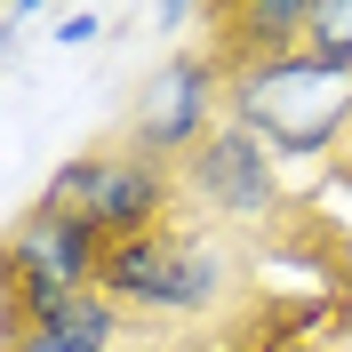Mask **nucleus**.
<instances>
[{"instance_id": "f257e3e1", "label": "nucleus", "mask_w": 352, "mask_h": 352, "mask_svg": "<svg viewBox=\"0 0 352 352\" xmlns=\"http://www.w3.org/2000/svg\"><path fill=\"white\" fill-rule=\"evenodd\" d=\"M224 120H241L272 160H336L352 144V72L312 41L241 56L224 72Z\"/></svg>"}, {"instance_id": "7ed1b4c3", "label": "nucleus", "mask_w": 352, "mask_h": 352, "mask_svg": "<svg viewBox=\"0 0 352 352\" xmlns=\"http://www.w3.org/2000/svg\"><path fill=\"white\" fill-rule=\"evenodd\" d=\"M224 72H232L224 48H176V56H160L144 72V88H136V104H129V153L184 168L224 129Z\"/></svg>"}, {"instance_id": "f8f14e48", "label": "nucleus", "mask_w": 352, "mask_h": 352, "mask_svg": "<svg viewBox=\"0 0 352 352\" xmlns=\"http://www.w3.org/2000/svg\"><path fill=\"white\" fill-rule=\"evenodd\" d=\"M153 24H160V32H192V24H217V8H184V0H160V8H153Z\"/></svg>"}, {"instance_id": "9d476101", "label": "nucleus", "mask_w": 352, "mask_h": 352, "mask_svg": "<svg viewBox=\"0 0 352 352\" xmlns=\"http://www.w3.org/2000/svg\"><path fill=\"white\" fill-rule=\"evenodd\" d=\"M312 48L352 72V0H312Z\"/></svg>"}, {"instance_id": "20e7f679", "label": "nucleus", "mask_w": 352, "mask_h": 352, "mask_svg": "<svg viewBox=\"0 0 352 352\" xmlns=\"http://www.w3.org/2000/svg\"><path fill=\"white\" fill-rule=\"evenodd\" d=\"M176 176H184V192H192L208 217H224V224H272L280 217V160L264 153L241 120H224Z\"/></svg>"}, {"instance_id": "423d86ee", "label": "nucleus", "mask_w": 352, "mask_h": 352, "mask_svg": "<svg viewBox=\"0 0 352 352\" xmlns=\"http://www.w3.org/2000/svg\"><path fill=\"white\" fill-rule=\"evenodd\" d=\"M184 176L168 168V160H144V153H104V184H96V200H88V224L104 232V248L120 241H144V232H160V217H168V200Z\"/></svg>"}, {"instance_id": "0eeeda50", "label": "nucleus", "mask_w": 352, "mask_h": 352, "mask_svg": "<svg viewBox=\"0 0 352 352\" xmlns=\"http://www.w3.org/2000/svg\"><path fill=\"white\" fill-rule=\"evenodd\" d=\"M8 329H32L65 352H112L129 336V305H112L104 288H72V296H8Z\"/></svg>"}, {"instance_id": "1a4fd4ad", "label": "nucleus", "mask_w": 352, "mask_h": 352, "mask_svg": "<svg viewBox=\"0 0 352 352\" xmlns=\"http://www.w3.org/2000/svg\"><path fill=\"white\" fill-rule=\"evenodd\" d=\"M96 184H104V153H72V160H56V176L41 184V200H32V208H56V217H88Z\"/></svg>"}, {"instance_id": "f03ea898", "label": "nucleus", "mask_w": 352, "mask_h": 352, "mask_svg": "<svg viewBox=\"0 0 352 352\" xmlns=\"http://www.w3.org/2000/svg\"><path fill=\"white\" fill-rule=\"evenodd\" d=\"M112 305L129 312H160V320H184V312H208L232 288V256H224L217 232H144V241H120L104 256V280H96Z\"/></svg>"}, {"instance_id": "9b49d317", "label": "nucleus", "mask_w": 352, "mask_h": 352, "mask_svg": "<svg viewBox=\"0 0 352 352\" xmlns=\"http://www.w3.org/2000/svg\"><path fill=\"white\" fill-rule=\"evenodd\" d=\"M104 32H112L104 8H56V16H48V41L56 48H88V41H104Z\"/></svg>"}, {"instance_id": "ddd939ff", "label": "nucleus", "mask_w": 352, "mask_h": 352, "mask_svg": "<svg viewBox=\"0 0 352 352\" xmlns=\"http://www.w3.org/2000/svg\"><path fill=\"white\" fill-rule=\"evenodd\" d=\"M8 352H65V344H48V336H32V329H8Z\"/></svg>"}, {"instance_id": "6e6552de", "label": "nucleus", "mask_w": 352, "mask_h": 352, "mask_svg": "<svg viewBox=\"0 0 352 352\" xmlns=\"http://www.w3.org/2000/svg\"><path fill=\"white\" fill-rule=\"evenodd\" d=\"M208 32H224V65H241V56H280V48H305L312 41V0H232V8H217V24Z\"/></svg>"}, {"instance_id": "39448f33", "label": "nucleus", "mask_w": 352, "mask_h": 352, "mask_svg": "<svg viewBox=\"0 0 352 352\" xmlns=\"http://www.w3.org/2000/svg\"><path fill=\"white\" fill-rule=\"evenodd\" d=\"M104 232L88 217H56V208H32V217L8 232V296H72V288L104 280Z\"/></svg>"}]
</instances>
